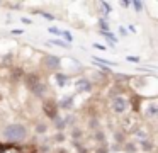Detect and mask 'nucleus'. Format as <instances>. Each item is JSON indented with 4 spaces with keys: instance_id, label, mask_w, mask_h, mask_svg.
I'll use <instances>...</instances> for the list:
<instances>
[{
    "instance_id": "obj_1",
    "label": "nucleus",
    "mask_w": 158,
    "mask_h": 153,
    "mask_svg": "<svg viewBox=\"0 0 158 153\" xmlns=\"http://www.w3.org/2000/svg\"><path fill=\"white\" fill-rule=\"evenodd\" d=\"M26 134H27V131L22 124H9L4 129V138L7 141H21L26 138Z\"/></svg>"
},
{
    "instance_id": "obj_2",
    "label": "nucleus",
    "mask_w": 158,
    "mask_h": 153,
    "mask_svg": "<svg viewBox=\"0 0 158 153\" xmlns=\"http://www.w3.org/2000/svg\"><path fill=\"white\" fill-rule=\"evenodd\" d=\"M43 63H44V66H46V68H49V70H58V68H60V65H61V60H60L58 56H53V54H48V56H44Z\"/></svg>"
},
{
    "instance_id": "obj_3",
    "label": "nucleus",
    "mask_w": 158,
    "mask_h": 153,
    "mask_svg": "<svg viewBox=\"0 0 158 153\" xmlns=\"http://www.w3.org/2000/svg\"><path fill=\"white\" fill-rule=\"evenodd\" d=\"M127 109V100L123 97H116L112 100V111L117 112V114H123V112H126Z\"/></svg>"
},
{
    "instance_id": "obj_4",
    "label": "nucleus",
    "mask_w": 158,
    "mask_h": 153,
    "mask_svg": "<svg viewBox=\"0 0 158 153\" xmlns=\"http://www.w3.org/2000/svg\"><path fill=\"white\" fill-rule=\"evenodd\" d=\"M75 87L78 88V90L82 92H90L92 90V83H90V80H87V78H78L75 83Z\"/></svg>"
},
{
    "instance_id": "obj_5",
    "label": "nucleus",
    "mask_w": 158,
    "mask_h": 153,
    "mask_svg": "<svg viewBox=\"0 0 158 153\" xmlns=\"http://www.w3.org/2000/svg\"><path fill=\"white\" fill-rule=\"evenodd\" d=\"M44 112L49 116V119H56V105L53 102H44Z\"/></svg>"
},
{
    "instance_id": "obj_6",
    "label": "nucleus",
    "mask_w": 158,
    "mask_h": 153,
    "mask_svg": "<svg viewBox=\"0 0 158 153\" xmlns=\"http://www.w3.org/2000/svg\"><path fill=\"white\" fill-rule=\"evenodd\" d=\"M31 90H32V92H34V94H36V95H38V97H43V95H44V94H46V87H44V85H43V83H41V82H39V83H36V85H34V87H32V88H31Z\"/></svg>"
},
{
    "instance_id": "obj_7",
    "label": "nucleus",
    "mask_w": 158,
    "mask_h": 153,
    "mask_svg": "<svg viewBox=\"0 0 158 153\" xmlns=\"http://www.w3.org/2000/svg\"><path fill=\"white\" fill-rule=\"evenodd\" d=\"M60 107H63V109L73 107V97H65L61 102H60Z\"/></svg>"
},
{
    "instance_id": "obj_8",
    "label": "nucleus",
    "mask_w": 158,
    "mask_h": 153,
    "mask_svg": "<svg viewBox=\"0 0 158 153\" xmlns=\"http://www.w3.org/2000/svg\"><path fill=\"white\" fill-rule=\"evenodd\" d=\"M26 83H27L29 87L32 88L36 83H39V77H38V75H34V73H32V75H29V77H27V80H26Z\"/></svg>"
},
{
    "instance_id": "obj_9",
    "label": "nucleus",
    "mask_w": 158,
    "mask_h": 153,
    "mask_svg": "<svg viewBox=\"0 0 158 153\" xmlns=\"http://www.w3.org/2000/svg\"><path fill=\"white\" fill-rule=\"evenodd\" d=\"M66 80H68V77L63 73H56V83L60 85V87H65L66 85Z\"/></svg>"
},
{
    "instance_id": "obj_10",
    "label": "nucleus",
    "mask_w": 158,
    "mask_h": 153,
    "mask_svg": "<svg viewBox=\"0 0 158 153\" xmlns=\"http://www.w3.org/2000/svg\"><path fill=\"white\" fill-rule=\"evenodd\" d=\"M49 43L56 44V46H60V48H70V44L65 43V41H61V39H49Z\"/></svg>"
},
{
    "instance_id": "obj_11",
    "label": "nucleus",
    "mask_w": 158,
    "mask_h": 153,
    "mask_svg": "<svg viewBox=\"0 0 158 153\" xmlns=\"http://www.w3.org/2000/svg\"><path fill=\"white\" fill-rule=\"evenodd\" d=\"M61 36L65 37V43L72 44V41H73V36H72V32H68V31H61Z\"/></svg>"
},
{
    "instance_id": "obj_12",
    "label": "nucleus",
    "mask_w": 158,
    "mask_h": 153,
    "mask_svg": "<svg viewBox=\"0 0 158 153\" xmlns=\"http://www.w3.org/2000/svg\"><path fill=\"white\" fill-rule=\"evenodd\" d=\"M56 121H58V122H55V124H56V128H58V129H61V128H65V126H66L65 119H56Z\"/></svg>"
},
{
    "instance_id": "obj_13",
    "label": "nucleus",
    "mask_w": 158,
    "mask_h": 153,
    "mask_svg": "<svg viewBox=\"0 0 158 153\" xmlns=\"http://www.w3.org/2000/svg\"><path fill=\"white\" fill-rule=\"evenodd\" d=\"M133 5H134V9H136L138 12H141V9H143V3H141V2H138V0H133Z\"/></svg>"
},
{
    "instance_id": "obj_14",
    "label": "nucleus",
    "mask_w": 158,
    "mask_h": 153,
    "mask_svg": "<svg viewBox=\"0 0 158 153\" xmlns=\"http://www.w3.org/2000/svg\"><path fill=\"white\" fill-rule=\"evenodd\" d=\"M38 14H39V15H43L44 19H48V20H53V19H55V17H53L51 14H48V12H41V10H39Z\"/></svg>"
},
{
    "instance_id": "obj_15",
    "label": "nucleus",
    "mask_w": 158,
    "mask_h": 153,
    "mask_svg": "<svg viewBox=\"0 0 158 153\" xmlns=\"http://www.w3.org/2000/svg\"><path fill=\"white\" fill-rule=\"evenodd\" d=\"M100 5H102L104 10H106V14H110V5H109V2H102Z\"/></svg>"
},
{
    "instance_id": "obj_16",
    "label": "nucleus",
    "mask_w": 158,
    "mask_h": 153,
    "mask_svg": "<svg viewBox=\"0 0 158 153\" xmlns=\"http://www.w3.org/2000/svg\"><path fill=\"white\" fill-rule=\"evenodd\" d=\"M49 32L51 34H58V36H61V29H58V27H49Z\"/></svg>"
},
{
    "instance_id": "obj_17",
    "label": "nucleus",
    "mask_w": 158,
    "mask_h": 153,
    "mask_svg": "<svg viewBox=\"0 0 158 153\" xmlns=\"http://www.w3.org/2000/svg\"><path fill=\"white\" fill-rule=\"evenodd\" d=\"M126 151L127 153H134V151H136V150H134V145H127L126 146Z\"/></svg>"
},
{
    "instance_id": "obj_18",
    "label": "nucleus",
    "mask_w": 158,
    "mask_h": 153,
    "mask_svg": "<svg viewBox=\"0 0 158 153\" xmlns=\"http://www.w3.org/2000/svg\"><path fill=\"white\" fill-rule=\"evenodd\" d=\"M143 150L150 151V150H151V145H150V143H144V141H143Z\"/></svg>"
},
{
    "instance_id": "obj_19",
    "label": "nucleus",
    "mask_w": 158,
    "mask_h": 153,
    "mask_svg": "<svg viewBox=\"0 0 158 153\" xmlns=\"http://www.w3.org/2000/svg\"><path fill=\"white\" fill-rule=\"evenodd\" d=\"M127 61H139L138 56H127Z\"/></svg>"
},
{
    "instance_id": "obj_20",
    "label": "nucleus",
    "mask_w": 158,
    "mask_h": 153,
    "mask_svg": "<svg viewBox=\"0 0 158 153\" xmlns=\"http://www.w3.org/2000/svg\"><path fill=\"white\" fill-rule=\"evenodd\" d=\"M44 129H46V126H44V124H39V126H38V131H39V133H43Z\"/></svg>"
},
{
    "instance_id": "obj_21",
    "label": "nucleus",
    "mask_w": 158,
    "mask_h": 153,
    "mask_svg": "<svg viewBox=\"0 0 158 153\" xmlns=\"http://www.w3.org/2000/svg\"><path fill=\"white\" fill-rule=\"evenodd\" d=\"M116 77H117V78H121V80H126V78H127V77H126V75H121V73H117V75H116Z\"/></svg>"
},
{
    "instance_id": "obj_22",
    "label": "nucleus",
    "mask_w": 158,
    "mask_h": 153,
    "mask_svg": "<svg viewBox=\"0 0 158 153\" xmlns=\"http://www.w3.org/2000/svg\"><path fill=\"white\" fill-rule=\"evenodd\" d=\"M94 46H95V48H97V49H106V48H104V46H102V44H94Z\"/></svg>"
},
{
    "instance_id": "obj_23",
    "label": "nucleus",
    "mask_w": 158,
    "mask_h": 153,
    "mask_svg": "<svg viewBox=\"0 0 158 153\" xmlns=\"http://www.w3.org/2000/svg\"><path fill=\"white\" fill-rule=\"evenodd\" d=\"M106 136H102V133H97V139H104Z\"/></svg>"
},
{
    "instance_id": "obj_24",
    "label": "nucleus",
    "mask_w": 158,
    "mask_h": 153,
    "mask_svg": "<svg viewBox=\"0 0 158 153\" xmlns=\"http://www.w3.org/2000/svg\"><path fill=\"white\" fill-rule=\"evenodd\" d=\"M129 3L131 2H121V5H123V7H129Z\"/></svg>"
},
{
    "instance_id": "obj_25",
    "label": "nucleus",
    "mask_w": 158,
    "mask_h": 153,
    "mask_svg": "<svg viewBox=\"0 0 158 153\" xmlns=\"http://www.w3.org/2000/svg\"><path fill=\"white\" fill-rule=\"evenodd\" d=\"M12 32H14V34H22V31H21V29H14Z\"/></svg>"
}]
</instances>
